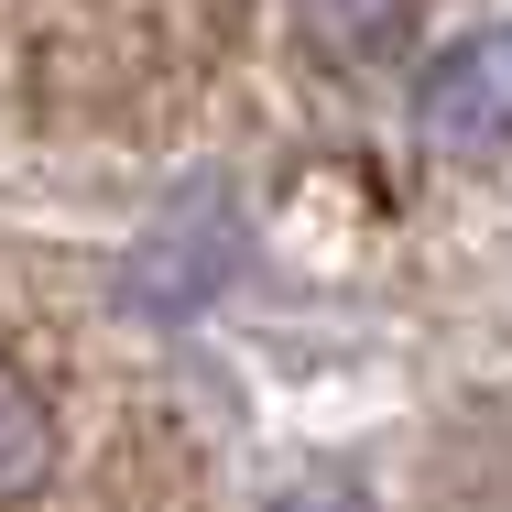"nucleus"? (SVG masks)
<instances>
[{
  "label": "nucleus",
  "instance_id": "1",
  "mask_svg": "<svg viewBox=\"0 0 512 512\" xmlns=\"http://www.w3.org/2000/svg\"><path fill=\"white\" fill-rule=\"evenodd\" d=\"M414 131L436 153H502L512 142V22L458 33L425 77H414Z\"/></svg>",
  "mask_w": 512,
  "mask_h": 512
},
{
  "label": "nucleus",
  "instance_id": "2",
  "mask_svg": "<svg viewBox=\"0 0 512 512\" xmlns=\"http://www.w3.org/2000/svg\"><path fill=\"white\" fill-rule=\"evenodd\" d=\"M44 469H55V414H44V393L0 360V512L33 502V491H44Z\"/></svg>",
  "mask_w": 512,
  "mask_h": 512
},
{
  "label": "nucleus",
  "instance_id": "3",
  "mask_svg": "<svg viewBox=\"0 0 512 512\" xmlns=\"http://www.w3.org/2000/svg\"><path fill=\"white\" fill-rule=\"evenodd\" d=\"M284 512H371L360 491H306V502H284Z\"/></svg>",
  "mask_w": 512,
  "mask_h": 512
}]
</instances>
